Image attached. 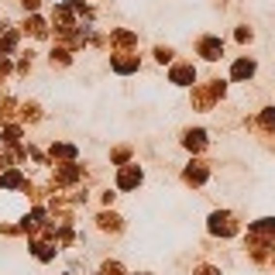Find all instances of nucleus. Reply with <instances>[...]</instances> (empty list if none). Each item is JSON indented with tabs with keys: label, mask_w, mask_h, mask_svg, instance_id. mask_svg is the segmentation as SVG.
I'll return each mask as SVG.
<instances>
[{
	"label": "nucleus",
	"mask_w": 275,
	"mask_h": 275,
	"mask_svg": "<svg viewBox=\"0 0 275 275\" xmlns=\"http://www.w3.org/2000/svg\"><path fill=\"white\" fill-rule=\"evenodd\" d=\"M134 182H141V172H134V169H131V172H124V176H121V186H134Z\"/></svg>",
	"instance_id": "1"
},
{
	"label": "nucleus",
	"mask_w": 275,
	"mask_h": 275,
	"mask_svg": "<svg viewBox=\"0 0 275 275\" xmlns=\"http://www.w3.org/2000/svg\"><path fill=\"white\" fill-rule=\"evenodd\" d=\"M186 145H189V148H200V145H203V131H196V134H189V138H186Z\"/></svg>",
	"instance_id": "2"
},
{
	"label": "nucleus",
	"mask_w": 275,
	"mask_h": 275,
	"mask_svg": "<svg viewBox=\"0 0 275 275\" xmlns=\"http://www.w3.org/2000/svg\"><path fill=\"white\" fill-rule=\"evenodd\" d=\"M234 76H251V62H241L238 69H234Z\"/></svg>",
	"instance_id": "3"
},
{
	"label": "nucleus",
	"mask_w": 275,
	"mask_h": 275,
	"mask_svg": "<svg viewBox=\"0 0 275 275\" xmlns=\"http://www.w3.org/2000/svg\"><path fill=\"white\" fill-rule=\"evenodd\" d=\"M186 80H193V72H189V69H179V72H176V83H186Z\"/></svg>",
	"instance_id": "4"
},
{
	"label": "nucleus",
	"mask_w": 275,
	"mask_h": 275,
	"mask_svg": "<svg viewBox=\"0 0 275 275\" xmlns=\"http://www.w3.org/2000/svg\"><path fill=\"white\" fill-rule=\"evenodd\" d=\"M200 275H213V272H200Z\"/></svg>",
	"instance_id": "5"
}]
</instances>
